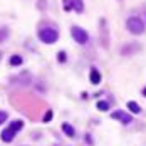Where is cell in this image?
<instances>
[{"mask_svg": "<svg viewBox=\"0 0 146 146\" xmlns=\"http://www.w3.org/2000/svg\"><path fill=\"white\" fill-rule=\"evenodd\" d=\"M143 96H145V97H146V87H145V89H143Z\"/></svg>", "mask_w": 146, "mask_h": 146, "instance_id": "obj_17", "label": "cell"}, {"mask_svg": "<svg viewBox=\"0 0 146 146\" xmlns=\"http://www.w3.org/2000/svg\"><path fill=\"white\" fill-rule=\"evenodd\" d=\"M22 62H24V61H22V57H20V55H12V57L9 59V64H10V66H14V67H15V66H20Z\"/></svg>", "mask_w": 146, "mask_h": 146, "instance_id": "obj_11", "label": "cell"}, {"mask_svg": "<svg viewBox=\"0 0 146 146\" xmlns=\"http://www.w3.org/2000/svg\"><path fill=\"white\" fill-rule=\"evenodd\" d=\"M71 7L76 9V12H82V10H84V3H82V0H71Z\"/></svg>", "mask_w": 146, "mask_h": 146, "instance_id": "obj_9", "label": "cell"}, {"mask_svg": "<svg viewBox=\"0 0 146 146\" xmlns=\"http://www.w3.org/2000/svg\"><path fill=\"white\" fill-rule=\"evenodd\" d=\"M22 126H24V123H22V121H14L9 128L12 129L14 133H17V131H20V129H22Z\"/></svg>", "mask_w": 146, "mask_h": 146, "instance_id": "obj_12", "label": "cell"}, {"mask_svg": "<svg viewBox=\"0 0 146 146\" xmlns=\"http://www.w3.org/2000/svg\"><path fill=\"white\" fill-rule=\"evenodd\" d=\"M57 59H59V62H66V52H64V51H62V52H59Z\"/></svg>", "mask_w": 146, "mask_h": 146, "instance_id": "obj_15", "label": "cell"}, {"mask_svg": "<svg viewBox=\"0 0 146 146\" xmlns=\"http://www.w3.org/2000/svg\"><path fill=\"white\" fill-rule=\"evenodd\" d=\"M51 119H52V111H47V112H45V116H44V119H42V121H44V123H49V121H51Z\"/></svg>", "mask_w": 146, "mask_h": 146, "instance_id": "obj_14", "label": "cell"}, {"mask_svg": "<svg viewBox=\"0 0 146 146\" xmlns=\"http://www.w3.org/2000/svg\"><path fill=\"white\" fill-rule=\"evenodd\" d=\"M7 39H9V27L0 25V42H3V40H7Z\"/></svg>", "mask_w": 146, "mask_h": 146, "instance_id": "obj_10", "label": "cell"}, {"mask_svg": "<svg viewBox=\"0 0 146 146\" xmlns=\"http://www.w3.org/2000/svg\"><path fill=\"white\" fill-rule=\"evenodd\" d=\"M89 81H91L92 84H99V82H101V72H99L96 67H92V69H91V74H89Z\"/></svg>", "mask_w": 146, "mask_h": 146, "instance_id": "obj_6", "label": "cell"}, {"mask_svg": "<svg viewBox=\"0 0 146 146\" xmlns=\"http://www.w3.org/2000/svg\"><path fill=\"white\" fill-rule=\"evenodd\" d=\"M62 131H64L66 136H69V138H74V136H76V131H74V128L69 123H64V124H62Z\"/></svg>", "mask_w": 146, "mask_h": 146, "instance_id": "obj_7", "label": "cell"}, {"mask_svg": "<svg viewBox=\"0 0 146 146\" xmlns=\"http://www.w3.org/2000/svg\"><path fill=\"white\" fill-rule=\"evenodd\" d=\"M71 36L77 44H87V40H89V34L82 27H77V25L71 27Z\"/></svg>", "mask_w": 146, "mask_h": 146, "instance_id": "obj_3", "label": "cell"}, {"mask_svg": "<svg viewBox=\"0 0 146 146\" xmlns=\"http://www.w3.org/2000/svg\"><path fill=\"white\" fill-rule=\"evenodd\" d=\"M128 109L131 111V112H134V114H139V112H141V108H139V104H138L136 101H129Z\"/></svg>", "mask_w": 146, "mask_h": 146, "instance_id": "obj_8", "label": "cell"}, {"mask_svg": "<svg viewBox=\"0 0 146 146\" xmlns=\"http://www.w3.org/2000/svg\"><path fill=\"white\" fill-rule=\"evenodd\" d=\"M96 106H97L99 111H109V103H108V101H99Z\"/></svg>", "mask_w": 146, "mask_h": 146, "instance_id": "obj_13", "label": "cell"}, {"mask_svg": "<svg viewBox=\"0 0 146 146\" xmlns=\"http://www.w3.org/2000/svg\"><path fill=\"white\" fill-rule=\"evenodd\" d=\"M111 118L112 119H116V121H119V123H123V124H129L131 121H133V118H131V114H128L126 111H114L112 114H111Z\"/></svg>", "mask_w": 146, "mask_h": 146, "instance_id": "obj_4", "label": "cell"}, {"mask_svg": "<svg viewBox=\"0 0 146 146\" xmlns=\"http://www.w3.org/2000/svg\"><path fill=\"white\" fill-rule=\"evenodd\" d=\"M14 136H15V133L10 128H5L2 131V141H5V143H10V141L14 139Z\"/></svg>", "mask_w": 146, "mask_h": 146, "instance_id": "obj_5", "label": "cell"}, {"mask_svg": "<svg viewBox=\"0 0 146 146\" xmlns=\"http://www.w3.org/2000/svg\"><path fill=\"white\" fill-rule=\"evenodd\" d=\"M37 36L44 44H55L59 40V32L52 27H40L37 30Z\"/></svg>", "mask_w": 146, "mask_h": 146, "instance_id": "obj_1", "label": "cell"}, {"mask_svg": "<svg viewBox=\"0 0 146 146\" xmlns=\"http://www.w3.org/2000/svg\"><path fill=\"white\" fill-rule=\"evenodd\" d=\"M126 29H128L131 34H134V36H141L145 32V24H143V20L139 17L133 15V17H129L126 20Z\"/></svg>", "mask_w": 146, "mask_h": 146, "instance_id": "obj_2", "label": "cell"}, {"mask_svg": "<svg viewBox=\"0 0 146 146\" xmlns=\"http://www.w3.org/2000/svg\"><path fill=\"white\" fill-rule=\"evenodd\" d=\"M5 119H7V112L0 111V124H2V123H5Z\"/></svg>", "mask_w": 146, "mask_h": 146, "instance_id": "obj_16", "label": "cell"}]
</instances>
